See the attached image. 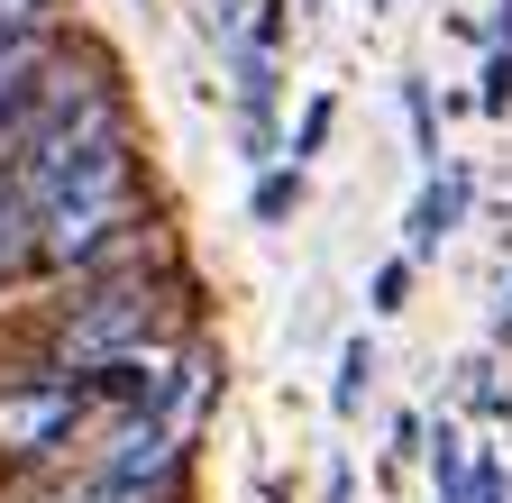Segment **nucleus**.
<instances>
[{
  "label": "nucleus",
  "mask_w": 512,
  "mask_h": 503,
  "mask_svg": "<svg viewBox=\"0 0 512 503\" xmlns=\"http://www.w3.org/2000/svg\"><path fill=\"white\" fill-rule=\"evenodd\" d=\"M165 321V302L147 275H110L92 284L83 302H64V321H55V357L64 366H101V357H128V348H147Z\"/></svg>",
  "instance_id": "nucleus-1"
},
{
  "label": "nucleus",
  "mask_w": 512,
  "mask_h": 503,
  "mask_svg": "<svg viewBox=\"0 0 512 503\" xmlns=\"http://www.w3.org/2000/svg\"><path fill=\"white\" fill-rule=\"evenodd\" d=\"M92 385H55V375H28V385H0V467H37L64 439L83 430Z\"/></svg>",
  "instance_id": "nucleus-2"
},
{
  "label": "nucleus",
  "mask_w": 512,
  "mask_h": 503,
  "mask_svg": "<svg viewBox=\"0 0 512 503\" xmlns=\"http://www.w3.org/2000/svg\"><path fill=\"white\" fill-rule=\"evenodd\" d=\"M467 220V174H430L421 183V202H412V220H403V238H412V257H430V247Z\"/></svg>",
  "instance_id": "nucleus-3"
},
{
  "label": "nucleus",
  "mask_w": 512,
  "mask_h": 503,
  "mask_svg": "<svg viewBox=\"0 0 512 503\" xmlns=\"http://www.w3.org/2000/svg\"><path fill=\"white\" fill-rule=\"evenodd\" d=\"M37 74H46V46L37 37H0V129H19L37 110V92H46Z\"/></svg>",
  "instance_id": "nucleus-4"
},
{
  "label": "nucleus",
  "mask_w": 512,
  "mask_h": 503,
  "mask_svg": "<svg viewBox=\"0 0 512 503\" xmlns=\"http://www.w3.org/2000/svg\"><path fill=\"white\" fill-rule=\"evenodd\" d=\"M19 266H37V202L0 174V275H19Z\"/></svg>",
  "instance_id": "nucleus-5"
},
{
  "label": "nucleus",
  "mask_w": 512,
  "mask_h": 503,
  "mask_svg": "<svg viewBox=\"0 0 512 503\" xmlns=\"http://www.w3.org/2000/svg\"><path fill=\"white\" fill-rule=\"evenodd\" d=\"M366 375H375V348H366V339H348V348H339V385H330V403H339V412H357V403H366Z\"/></svg>",
  "instance_id": "nucleus-6"
},
{
  "label": "nucleus",
  "mask_w": 512,
  "mask_h": 503,
  "mask_svg": "<svg viewBox=\"0 0 512 503\" xmlns=\"http://www.w3.org/2000/svg\"><path fill=\"white\" fill-rule=\"evenodd\" d=\"M55 19V0H0V37H37Z\"/></svg>",
  "instance_id": "nucleus-7"
},
{
  "label": "nucleus",
  "mask_w": 512,
  "mask_h": 503,
  "mask_svg": "<svg viewBox=\"0 0 512 503\" xmlns=\"http://www.w3.org/2000/svg\"><path fill=\"white\" fill-rule=\"evenodd\" d=\"M302 202V174H266V183H256V220H284Z\"/></svg>",
  "instance_id": "nucleus-8"
},
{
  "label": "nucleus",
  "mask_w": 512,
  "mask_h": 503,
  "mask_svg": "<svg viewBox=\"0 0 512 503\" xmlns=\"http://www.w3.org/2000/svg\"><path fill=\"white\" fill-rule=\"evenodd\" d=\"M403 110H412V138H421V156L439 165V138H430V92H421V83H403Z\"/></svg>",
  "instance_id": "nucleus-9"
},
{
  "label": "nucleus",
  "mask_w": 512,
  "mask_h": 503,
  "mask_svg": "<svg viewBox=\"0 0 512 503\" xmlns=\"http://www.w3.org/2000/svg\"><path fill=\"white\" fill-rule=\"evenodd\" d=\"M485 110H512V55L494 46V65H485Z\"/></svg>",
  "instance_id": "nucleus-10"
},
{
  "label": "nucleus",
  "mask_w": 512,
  "mask_h": 503,
  "mask_svg": "<svg viewBox=\"0 0 512 503\" xmlns=\"http://www.w3.org/2000/svg\"><path fill=\"white\" fill-rule=\"evenodd\" d=\"M320 138H330V101H311V110H302V138H293V156H311Z\"/></svg>",
  "instance_id": "nucleus-11"
},
{
  "label": "nucleus",
  "mask_w": 512,
  "mask_h": 503,
  "mask_svg": "<svg viewBox=\"0 0 512 503\" xmlns=\"http://www.w3.org/2000/svg\"><path fill=\"white\" fill-rule=\"evenodd\" d=\"M403 284H412V266H384L375 275V311H403Z\"/></svg>",
  "instance_id": "nucleus-12"
},
{
  "label": "nucleus",
  "mask_w": 512,
  "mask_h": 503,
  "mask_svg": "<svg viewBox=\"0 0 512 503\" xmlns=\"http://www.w3.org/2000/svg\"><path fill=\"white\" fill-rule=\"evenodd\" d=\"M211 10H220V28H238V19L256 10V0H211Z\"/></svg>",
  "instance_id": "nucleus-13"
},
{
  "label": "nucleus",
  "mask_w": 512,
  "mask_h": 503,
  "mask_svg": "<svg viewBox=\"0 0 512 503\" xmlns=\"http://www.w3.org/2000/svg\"><path fill=\"white\" fill-rule=\"evenodd\" d=\"M494 330H503V339H512V302H503V321H494Z\"/></svg>",
  "instance_id": "nucleus-14"
},
{
  "label": "nucleus",
  "mask_w": 512,
  "mask_h": 503,
  "mask_svg": "<svg viewBox=\"0 0 512 503\" xmlns=\"http://www.w3.org/2000/svg\"><path fill=\"white\" fill-rule=\"evenodd\" d=\"M357 10H384V0H357Z\"/></svg>",
  "instance_id": "nucleus-15"
}]
</instances>
